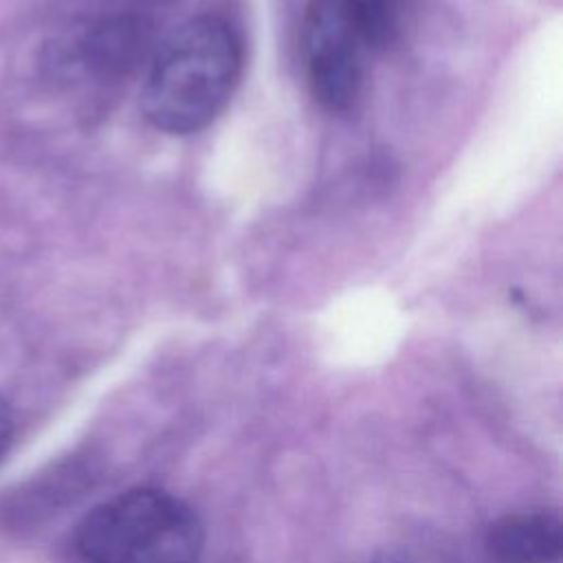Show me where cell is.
Masks as SVG:
<instances>
[{"label": "cell", "mask_w": 563, "mask_h": 563, "mask_svg": "<svg viewBox=\"0 0 563 563\" xmlns=\"http://www.w3.org/2000/svg\"><path fill=\"white\" fill-rule=\"evenodd\" d=\"M242 40L220 15H198L156 53L143 86V114L165 134L207 128L229 103L242 75Z\"/></svg>", "instance_id": "obj_1"}, {"label": "cell", "mask_w": 563, "mask_h": 563, "mask_svg": "<svg viewBox=\"0 0 563 563\" xmlns=\"http://www.w3.org/2000/svg\"><path fill=\"white\" fill-rule=\"evenodd\" d=\"M77 548L88 563H198L202 526L183 499L134 488L86 515Z\"/></svg>", "instance_id": "obj_2"}, {"label": "cell", "mask_w": 563, "mask_h": 563, "mask_svg": "<svg viewBox=\"0 0 563 563\" xmlns=\"http://www.w3.org/2000/svg\"><path fill=\"white\" fill-rule=\"evenodd\" d=\"M369 53L341 0H312L303 24V57L312 97L330 112H347L361 97Z\"/></svg>", "instance_id": "obj_3"}, {"label": "cell", "mask_w": 563, "mask_h": 563, "mask_svg": "<svg viewBox=\"0 0 563 563\" xmlns=\"http://www.w3.org/2000/svg\"><path fill=\"white\" fill-rule=\"evenodd\" d=\"M486 550L495 563H559L563 526L552 512H512L490 526Z\"/></svg>", "instance_id": "obj_4"}, {"label": "cell", "mask_w": 563, "mask_h": 563, "mask_svg": "<svg viewBox=\"0 0 563 563\" xmlns=\"http://www.w3.org/2000/svg\"><path fill=\"white\" fill-rule=\"evenodd\" d=\"M369 51L398 44L416 20L420 0H341Z\"/></svg>", "instance_id": "obj_5"}, {"label": "cell", "mask_w": 563, "mask_h": 563, "mask_svg": "<svg viewBox=\"0 0 563 563\" xmlns=\"http://www.w3.org/2000/svg\"><path fill=\"white\" fill-rule=\"evenodd\" d=\"M376 563H451L438 552L422 550V548H398L385 552Z\"/></svg>", "instance_id": "obj_6"}, {"label": "cell", "mask_w": 563, "mask_h": 563, "mask_svg": "<svg viewBox=\"0 0 563 563\" xmlns=\"http://www.w3.org/2000/svg\"><path fill=\"white\" fill-rule=\"evenodd\" d=\"M13 438V420H11V411L7 409L4 402H0V460L4 455V451L9 449Z\"/></svg>", "instance_id": "obj_7"}]
</instances>
